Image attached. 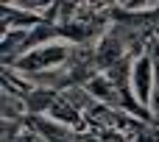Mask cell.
Masks as SVG:
<instances>
[{
  "label": "cell",
  "instance_id": "2",
  "mask_svg": "<svg viewBox=\"0 0 159 142\" xmlns=\"http://www.w3.org/2000/svg\"><path fill=\"white\" fill-rule=\"evenodd\" d=\"M64 59H67V47L59 45V42H50V45L31 47L25 56H20V59H17V70H25V73L53 70V67L64 64Z\"/></svg>",
  "mask_w": 159,
  "mask_h": 142
},
{
  "label": "cell",
  "instance_id": "5",
  "mask_svg": "<svg viewBox=\"0 0 159 142\" xmlns=\"http://www.w3.org/2000/svg\"><path fill=\"white\" fill-rule=\"evenodd\" d=\"M48 112H50V117H53V120H59V123H67V126H78V112H75L70 103H64V100H53Z\"/></svg>",
  "mask_w": 159,
  "mask_h": 142
},
{
  "label": "cell",
  "instance_id": "3",
  "mask_svg": "<svg viewBox=\"0 0 159 142\" xmlns=\"http://www.w3.org/2000/svg\"><path fill=\"white\" fill-rule=\"evenodd\" d=\"M39 17L36 14H31V11H25V8H20V6H3V28L6 31H20V28H28L31 22H36Z\"/></svg>",
  "mask_w": 159,
  "mask_h": 142
},
{
  "label": "cell",
  "instance_id": "1",
  "mask_svg": "<svg viewBox=\"0 0 159 142\" xmlns=\"http://www.w3.org/2000/svg\"><path fill=\"white\" fill-rule=\"evenodd\" d=\"M154 84H157V64H154V56L145 53L131 64V73H129V89L134 92V100L140 103L143 112L151 109Z\"/></svg>",
  "mask_w": 159,
  "mask_h": 142
},
{
  "label": "cell",
  "instance_id": "4",
  "mask_svg": "<svg viewBox=\"0 0 159 142\" xmlns=\"http://www.w3.org/2000/svg\"><path fill=\"white\" fill-rule=\"evenodd\" d=\"M87 92L95 95V98H101V100H106V103H117V87L109 81V75L92 78V81L87 84Z\"/></svg>",
  "mask_w": 159,
  "mask_h": 142
}]
</instances>
